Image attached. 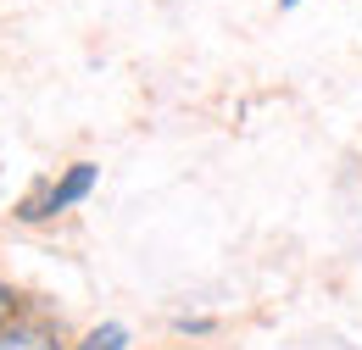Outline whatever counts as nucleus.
<instances>
[{
  "label": "nucleus",
  "mask_w": 362,
  "mask_h": 350,
  "mask_svg": "<svg viewBox=\"0 0 362 350\" xmlns=\"http://www.w3.org/2000/svg\"><path fill=\"white\" fill-rule=\"evenodd\" d=\"M168 328H173L179 339H206V334H218V317H201V311L189 317V311H179V317H173Z\"/></svg>",
  "instance_id": "4"
},
{
  "label": "nucleus",
  "mask_w": 362,
  "mask_h": 350,
  "mask_svg": "<svg viewBox=\"0 0 362 350\" xmlns=\"http://www.w3.org/2000/svg\"><path fill=\"white\" fill-rule=\"evenodd\" d=\"M95 183H100V167H95V162H67L56 178H34L28 195L11 206V217L23 222V228H45V222L67 217L73 206H84L95 195Z\"/></svg>",
  "instance_id": "1"
},
{
  "label": "nucleus",
  "mask_w": 362,
  "mask_h": 350,
  "mask_svg": "<svg viewBox=\"0 0 362 350\" xmlns=\"http://www.w3.org/2000/svg\"><path fill=\"white\" fill-rule=\"evenodd\" d=\"M129 345H134V334H129L123 322H112V317H106V322H90V328L73 339V350H129Z\"/></svg>",
  "instance_id": "3"
},
{
  "label": "nucleus",
  "mask_w": 362,
  "mask_h": 350,
  "mask_svg": "<svg viewBox=\"0 0 362 350\" xmlns=\"http://www.w3.org/2000/svg\"><path fill=\"white\" fill-rule=\"evenodd\" d=\"M0 350H73V339H67L62 317L34 301L23 317H11V322L0 328Z\"/></svg>",
  "instance_id": "2"
},
{
  "label": "nucleus",
  "mask_w": 362,
  "mask_h": 350,
  "mask_svg": "<svg viewBox=\"0 0 362 350\" xmlns=\"http://www.w3.org/2000/svg\"><path fill=\"white\" fill-rule=\"evenodd\" d=\"M296 6H307V0H279V11H296Z\"/></svg>",
  "instance_id": "6"
},
{
  "label": "nucleus",
  "mask_w": 362,
  "mask_h": 350,
  "mask_svg": "<svg viewBox=\"0 0 362 350\" xmlns=\"http://www.w3.org/2000/svg\"><path fill=\"white\" fill-rule=\"evenodd\" d=\"M28 306H34V301H28V295H23V289H17L11 278H0V328H6L11 317H23Z\"/></svg>",
  "instance_id": "5"
}]
</instances>
